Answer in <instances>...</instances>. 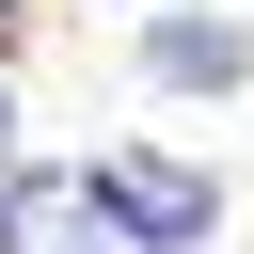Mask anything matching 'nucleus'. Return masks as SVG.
I'll use <instances>...</instances> for the list:
<instances>
[{
	"label": "nucleus",
	"instance_id": "obj_1",
	"mask_svg": "<svg viewBox=\"0 0 254 254\" xmlns=\"http://www.w3.org/2000/svg\"><path fill=\"white\" fill-rule=\"evenodd\" d=\"M95 206H111V238H143V254H190V238H222V175H206V159H159V143L95 159Z\"/></svg>",
	"mask_w": 254,
	"mask_h": 254
},
{
	"label": "nucleus",
	"instance_id": "obj_2",
	"mask_svg": "<svg viewBox=\"0 0 254 254\" xmlns=\"http://www.w3.org/2000/svg\"><path fill=\"white\" fill-rule=\"evenodd\" d=\"M0 254H111L95 175H16V190H0Z\"/></svg>",
	"mask_w": 254,
	"mask_h": 254
},
{
	"label": "nucleus",
	"instance_id": "obj_3",
	"mask_svg": "<svg viewBox=\"0 0 254 254\" xmlns=\"http://www.w3.org/2000/svg\"><path fill=\"white\" fill-rule=\"evenodd\" d=\"M143 64H159L175 95H222V79H238V32H222V16H159V32H143Z\"/></svg>",
	"mask_w": 254,
	"mask_h": 254
},
{
	"label": "nucleus",
	"instance_id": "obj_4",
	"mask_svg": "<svg viewBox=\"0 0 254 254\" xmlns=\"http://www.w3.org/2000/svg\"><path fill=\"white\" fill-rule=\"evenodd\" d=\"M0 16H16V0H0Z\"/></svg>",
	"mask_w": 254,
	"mask_h": 254
}]
</instances>
